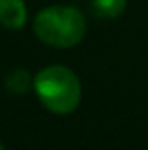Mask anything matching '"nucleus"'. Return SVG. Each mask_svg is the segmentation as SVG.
<instances>
[{
	"instance_id": "nucleus-1",
	"label": "nucleus",
	"mask_w": 148,
	"mask_h": 150,
	"mask_svg": "<svg viewBox=\"0 0 148 150\" xmlns=\"http://www.w3.org/2000/svg\"><path fill=\"white\" fill-rule=\"evenodd\" d=\"M34 89L42 105L55 114L72 112L82 97V88L76 74L61 65L46 67L40 70L34 78Z\"/></svg>"
},
{
	"instance_id": "nucleus-6",
	"label": "nucleus",
	"mask_w": 148,
	"mask_h": 150,
	"mask_svg": "<svg viewBox=\"0 0 148 150\" xmlns=\"http://www.w3.org/2000/svg\"><path fill=\"white\" fill-rule=\"evenodd\" d=\"M0 148H2V143H0Z\"/></svg>"
},
{
	"instance_id": "nucleus-3",
	"label": "nucleus",
	"mask_w": 148,
	"mask_h": 150,
	"mask_svg": "<svg viewBox=\"0 0 148 150\" xmlns=\"http://www.w3.org/2000/svg\"><path fill=\"white\" fill-rule=\"evenodd\" d=\"M27 21V8L23 0H0V25L17 30Z\"/></svg>"
},
{
	"instance_id": "nucleus-4",
	"label": "nucleus",
	"mask_w": 148,
	"mask_h": 150,
	"mask_svg": "<svg viewBox=\"0 0 148 150\" xmlns=\"http://www.w3.org/2000/svg\"><path fill=\"white\" fill-rule=\"evenodd\" d=\"M125 0H93L91 2V10L97 17L103 19H114L120 17L125 10Z\"/></svg>"
},
{
	"instance_id": "nucleus-5",
	"label": "nucleus",
	"mask_w": 148,
	"mask_h": 150,
	"mask_svg": "<svg viewBox=\"0 0 148 150\" xmlns=\"http://www.w3.org/2000/svg\"><path fill=\"white\" fill-rule=\"evenodd\" d=\"M6 88L11 93H27L30 88V76L27 70L15 69L6 76Z\"/></svg>"
},
{
	"instance_id": "nucleus-2",
	"label": "nucleus",
	"mask_w": 148,
	"mask_h": 150,
	"mask_svg": "<svg viewBox=\"0 0 148 150\" xmlns=\"http://www.w3.org/2000/svg\"><path fill=\"white\" fill-rule=\"evenodd\" d=\"M34 33L44 44L53 48H72L85 34V19L76 8H44L34 19Z\"/></svg>"
}]
</instances>
